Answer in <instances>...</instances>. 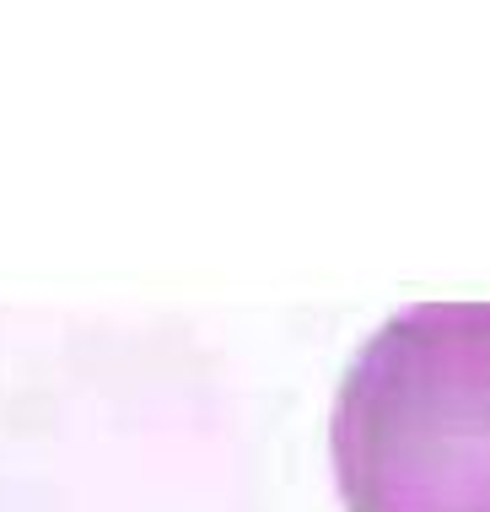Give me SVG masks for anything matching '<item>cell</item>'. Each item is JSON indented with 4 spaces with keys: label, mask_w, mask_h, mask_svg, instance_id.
I'll list each match as a JSON object with an SVG mask.
<instances>
[{
    "label": "cell",
    "mask_w": 490,
    "mask_h": 512,
    "mask_svg": "<svg viewBox=\"0 0 490 512\" xmlns=\"http://www.w3.org/2000/svg\"><path fill=\"white\" fill-rule=\"evenodd\" d=\"M345 512H490V302H415L356 351L329 421Z\"/></svg>",
    "instance_id": "obj_1"
}]
</instances>
